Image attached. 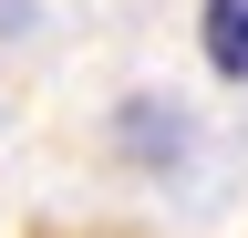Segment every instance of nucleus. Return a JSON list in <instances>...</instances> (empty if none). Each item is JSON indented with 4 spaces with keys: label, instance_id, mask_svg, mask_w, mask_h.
<instances>
[{
    "label": "nucleus",
    "instance_id": "1",
    "mask_svg": "<svg viewBox=\"0 0 248 238\" xmlns=\"http://www.w3.org/2000/svg\"><path fill=\"white\" fill-rule=\"evenodd\" d=\"M197 42H207V63L228 83H248V0H207V11H197Z\"/></svg>",
    "mask_w": 248,
    "mask_h": 238
}]
</instances>
